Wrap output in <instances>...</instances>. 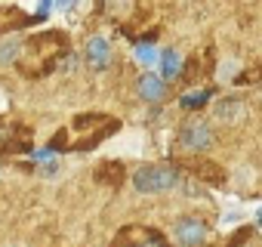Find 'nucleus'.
Masks as SVG:
<instances>
[{"label": "nucleus", "mask_w": 262, "mask_h": 247, "mask_svg": "<svg viewBox=\"0 0 262 247\" xmlns=\"http://www.w3.org/2000/svg\"><path fill=\"white\" fill-rule=\"evenodd\" d=\"M179 182V173L173 167H164V164H151V167H139L133 173V186L136 192L142 195H161V192H170L176 189Z\"/></svg>", "instance_id": "1"}, {"label": "nucleus", "mask_w": 262, "mask_h": 247, "mask_svg": "<svg viewBox=\"0 0 262 247\" xmlns=\"http://www.w3.org/2000/svg\"><path fill=\"white\" fill-rule=\"evenodd\" d=\"M176 142H179V149H185V152H204V149L213 142L210 123H204V120H188V123H182Z\"/></svg>", "instance_id": "2"}, {"label": "nucleus", "mask_w": 262, "mask_h": 247, "mask_svg": "<svg viewBox=\"0 0 262 247\" xmlns=\"http://www.w3.org/2000/svg\"><path fill=\"white\" fill-rule=\"evenodd\" d=\"M114 247H167V241L151 229H126V232H120Z\"/></svg>", "instance_id": "3"}, {"label": "nucleus", "mask_w": 262, "mask_h": 247, "mask_svg": "<svg viewBox=\"0 0 262 247\" xmlns=\"http://www.w3.org/2000/svg\"><path fill=\"white\" fill-rule=\"evenodd\" d=\"M204 238H207V225H204L201 219L188 216V219H179V222H176V241H179V244L194 247V244H201Z\"/></svg>", "instance_id": "4"}, {"label": "nucleus", "mask_w": 262, "mask_h": 247, "mask_svg": "<svg viewBox=\"0 0 262 247\" xmlns=\"http://www.w3.org/2000/svg\"><path fill=\"white\" fill-rule=\"evenodd\" d=\"M86 62H90V68L93 71H102V68H108V62H111V47H108V40L105 37H90L86 40Z\"/></svg>", "instance_id": "5"}, {"label": "nucleus", "mask_w": 262, "mask_h": 247, "mask_svg": "<svg viewBox=\"0 0 262 247\" xmlns=\"http://www.w3.org/2000/svg\"><path fill=\"white\" fill-rule=\"evenodd\" d=\"M139 96L145 99V102H158V99H164V77L161 74H142L139 77Z\"/></svg>", "instance_id": "6"}, {"label": "nucleus", "mask_w": 262, "mask_h": 247, "mask_svg": "<svg viewBox=\"0 0 262 247\" xmlns=\"http://www.w3.org/2000/svg\"><path fill=\"white\" fill-rule=\"evenodd\" d=\"M182 71V56L176 50H164L161 53V77L164 80H176Z\"/></svg>", "instance_id": "7"}, {"label": "nucleus", "mask_w": 262, "mask_h": 247, "mask_svg": "<svg viewBox=\"0 0 262 247\" xmlns=\"http://www.w3.org/2000/svg\"><path fill=\"white\" fill-rule=\"evenodd\" d=\"M136 59H139L145 68H155V65H158V59H161V53H158L151 44H136Z\"/></svg>", "instance_id": "8"}, {"label": "nucleus", "mask_w": 262, "mask_h": 247, "mask_svg": "<svg viewBox=\"0 0 262 247\" xmlns=\"http://www.w3.org/2000/svg\"><path fill=\"white\" fill-rule=\"evenodd\" d=\"M210 96H213L210 90H191V93H185L179 102H182V108H201V105H204Z\"/></svg>", "instance_id": "9"}, {"label": "nucleus", "mask_w": 262, "mask_h": 247, "mask_svg": "<svg viewBox=\"0 0 262 247\" xmlns=\"http://www.w3.org/2000/svg\"><path fill=\"white\" fill-rule=\"evenodd\" d=\"M19 53H22V50H19V40H4V44H0V65L16 62Z\"/></svg>", "instance_id": "10"}, {"label": "nucleus", "mask_w": 262, "mask_h": 247, "mask_svg": "<svg viewBox=\"0 0 262 247\" xmlns=\"http://www.w3.org/2000/svg\"><path fill=\"white\" fill-rule=\"evenodd\" d=\"M237 111H241V105H237L234 99H228V102H219V105H216V114H219V117H225V120H234V114H237Z\"/></svg>", "instance_id": "11"}, {"label": "nucleus", "mask_w": 262, "mask_h": 247, "mask_svg": "<svg viewBox=\"0 0 262 247\" xmlns=\"http://www.w3.org/2000/svg\"><path fill=\"white\" fill-rule=\"evenodd\" d=\"M50 10H56V4H53V0H37V16H40V19H43Z\"/></svg>", "instance_id": "12"}, {"label": "nucleus", "mask_w": 262, "mask_h": 247, "mask_svg": "<svg viewBox=\"0 0 262 247\" xmlns=\"http://www.w3.org/2000/svg\"><path fill=\"white\" fill-rule=\"evenodd\" d=\"M40 173H43V176H47V179H53V176H56V173H59V161H50V164H47V167H43V170H40Z\"/></svg>", "instance_id": "13"}, {"label": "nucleus", "mask_w": 262, "mask_h": 247, "mask_svg": "<svg viewBox=\"0 0 262 247\" xmlns=\"http://www.w3.org/2000/svg\"><path fill=\"white\" fill-rule=\"evenodd\" d=\"M50 155H53V149H34V152H31V158H34V161H47Z\"/></svg>", "instance_id": "14"}, {"label": "nucleus", "mask_w": 262, "mask_h": 247, "mask_svg": "<svg viewBox=\"0 0 262 247\" xmlns=\"http://www.w3.org/2000/svg\"><path fill=\"white\" fill-rule=\"evenodd\" d=\"M71 7H74V0H59V4H56V10H62V13L71 10Z\"/></svg>", "instance_id": "15"}, {"label": "nucleus", "mask_w": 262, "mask_h": 247, "mask_svg": "<svg viewBox=\"0 0 262 247\" xmlns=\"http://www.w3.org/2000/svg\"><path fill=\"white\" fill-rule=\"evenodd\" d=\"M256 219H259V225H262V210H259V213H256Z\"/></svg>", "instance_id": "16"}, {"label": "nucleus", "mask_w": 262, "mask_h": 247, "mask_svg": "<svg viewBox=\"0 0 262 247\" xmlns=\"http://www.w3.org/2000/svg\"><path fill=\"white\" fill-rule=\"evenodd\" d=\"M0 105H4V96H0Z\"/></svg>", "instance_id": "17"}, {"label": "nucleus", "mask_w": 262, "mask_h": 247, "mask_svg": "<svg viewBox=\"0 0 262 247\" xmlns=\"http://www.w3.org/2000/svg\"><path fill=\"white\" fill-rule=\"evenodd\" d=\"M0 173H4V170H0Z\"/></svg>", "instance_id": "18"}]
</instances>
